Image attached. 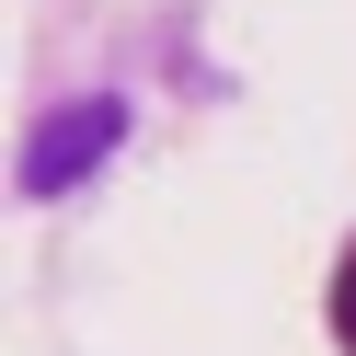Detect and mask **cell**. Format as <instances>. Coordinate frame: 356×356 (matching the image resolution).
<instances>
[{
	"mask_svg": "<svg viewBox=\"0 0 356 356\" xmlns=\"http://www.w3.org/2000/svg\"><path fill=\"white\" fill-rule=\"evenodd\" d=\"M115 138H127V104H115V92H81V104H58V115H35V138H24V195L47 207V195L92 184V172L115 161Z\"/></svg>",
	"mask_w": 356,
	"mask_h": 356,
	"instance_id": "obj_1",
	"label": "cell"
},
{
	"mask_svg": "<svg viewBox=\"0 0 356 356\" xmlns=\"http://www.w3.org/2000/svg\"><path fill=\"white\" fill-rule=\"evenodd\" d=\"M333 333H345V356H356V241H345V264H333Z\"/></svg>",
	"mask_w": 356,
	"mask_h": 356,
	"instance_id": "obj_2",
	"label": "cell"
}]
</instances>
